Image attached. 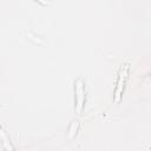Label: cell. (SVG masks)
Wrapping results in <instances>:
<instances>
[{
	"label": "cell",
	"mask_w": 151,
	"mask_h": 151,
	"mask_svg": "<svg viewBox=\"0 0 151 151\" xmlns=\"http://www.w3.org/2000/svg\"><path fill=\"white\" fill-rule=\"evenodd\" d=\"M127 70H129V65L127 64L124 65V67L120 68L119 78H118V83H117V90H116V101H119V99H120V93H122V88L124 86V80L126 78Z\"/></svg>",
	"instance_id": "1"
},
{
	"label": "cell",
	"mask_w": 151,
	"mask_h": 151,
	"mask_svg": "<svg viewBox=\"0 0 151 151\" xmlns=\"http://www.w3.org/2000/svg\"><path fill=\"white\" fill-rule=\"evenodd\" d=\"M81 79H79L78 81H77V85H78V106H77V112H80V110H81V106H83V100H84V98H83V85H81Z\"/></svg>",
	"instance_id": "2"
}]
</instances>
